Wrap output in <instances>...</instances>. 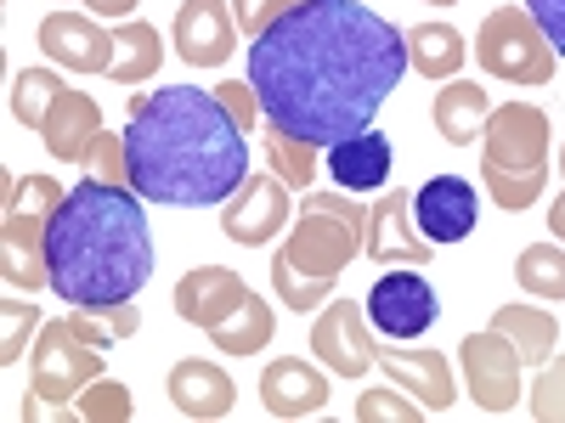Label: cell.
<instances>
[{"instance_id":"cell-20","label":"cell","mask_w":565,"mask_h":423,"mask_svg":"<svg viewBox=\"0 0 565 423\" xmlns=\"http://www.w3.org/2000/svg\"><path fill=\"white\" fill-rule=\"evenodd\" d=\"M385 379L402 384L424 412H447L458 401V379H452V361L436 350H380Z\"/></svg>"},{"instance_id":"cell-7","label":"cell","mask_w":565,"mask_h":423,"mask_svg":"<svg viewBox=\"0 0 565 423\" xmlns=\"http://www.w3.org/2000/svg\"><path fill=\"white\" fill-rule=\"evenodd\" d=\"M103 379V345H90L79 339L68 316L57 322H45L40 334H34V356H29V390L40 401H52V406H68L79 401L85 384H97Z\"/></svg>"},{"instance_id":"cell-31","label":"cell","mask_w":565,"mask_h":423,"mask_svg":"<svg viewBox=\"0 0 565 423\" xmlns=\"http://www.w3.org/2000/svg\"><path fill=\"white\" fill-rule=\"evenodd\" d=\"M68 327H74L79 339H90V345H114V339H130L136 334L141 316H136L130 300H119V305H74Z\"/></svg>"},{"instance_id":"cell-18","label":"cell","mask_w":565,"mask_h":423,"mask_svg":"<svg viewBox=\"0 0 565 423\" xmlns=\"http://www.w3.org/2000/svg\"><path fill=\"white\" fill-rule=\"evenodd\" d=\"M164 390H170V406L181 417H193V423H215V417H226L232 406H238V384L226 379V367H215L204 356H181L170 367Z\"/></svg>"},{"instance_id":"cell-25","label":"cell","mask_w":565,"mask_h":423,"mask_svg":"<svg viewBox=\"0 0 565 423\" xmlns=\"http://www.w3.org/2000/svg\"><path fill=\"white\" fill-rule=\"evenodd\" d=\"M492 327L514 345V356H521L526 367L548 361L554 356V339H559V322L543 305H503V311H492Z\"/></svg>"},{"instance_id":"cell-21","label":"cell","mask_w":565,"mask_h":423,"mask_svg":"<svg viewBox=\"0 0 565 423\" xmlns=\"http://www.w3.org/2000/svg\"><path fill=\"white\" fill-rule=\"evenodd\" d=\"M97 135H103V108L90 102L85 90H63L52 102V113H45V124H40V141L57 164H85Z\"/></svg>"},{"instance_id":"cell-24","label":"cell","mask_w":565,"mask_h":423,"mask_svg":"<svg viewBox=\"0 0 565 423\" xmlns=\"http://www.w3.org/2000/svg\"><path fill=\"white\" fill-rule=\"evenodd\" d=\"M159 63H164V40H159V29L125 18V23L114 29V63H108V79H114V85H141V79H153V74H159Z\"/></svg>"},{"instance_id":"cell-41","label":"cell","mask_w":565,"mask_h":423,"mask_svg":"<svg viewBox=\"0 0 565 423\" xmlns=\"http://www.w3.org/2000/svg\"><path fill=\"white\" fill-rule=\"evenodd\" d=\"M526 12L537 18V29L548 34L554 57H565V0H526Z\"/></svg>"},{"instance_id":"cell-23","label":"cell","mask_w":565,"mask_h":423,"mask_svg":"<svg viewBox=\"0 0 565 423\" xmlns=\"http://www.w3.org/2000/svg\"><path fill=\"white\" fill-rule=\"evenodd\" d=\"M492 119V97L476 79H447L436 90V130L452 141V148H476V135Z\"/></svg>"},{"instance_id":"cell-36","label":"cell","mask_w":565,"mask_h":423,"mask_svg":"<svg viewBox=\"0 0 565 423\" xmlns=\"http://www.w3.org/2000/svg\"><path fill=\"white\" fill-rule=\"evenodd\" d=\"M481 181H487V198H492L498 209L521 215V209H532V204L543 198V181H548V175H498V170H481Z\"/></svg>"},{"instance_id":"cell-37","label":"cell","mask_w":565,"mask_h":423,"mask_svg":"<svg viewBox=\"0 0 565 423\" xmlns=\"http://www.w3.org/2000/svg\"><path fill=\"white\" fill-rule=\"evenodd\" d=\"M90 181H114V186H130V159H125V135L103 130L97 141H90V153L79 164Z\"/></svg>"},{"instance_id":"cell-29","label":"cell","mask_w":565,"mask_h":423,"mask_svg":"<svg viewBox=\"0 0 565 423\" xmlns=\"http://www.w3.org/2000/svg\"><path fill=\"white\" fill-rule=\"evenodd\" d=\"M514 276H521V289L537 294V300H565V243H532L521 249L514 260Z\"/></svg>"},{"instance_id":"cell-16","label":"cell","mask_w":565,"mask_h":423,"mask_svg":"<svg viewBox=\"0 0 565 423\" xmlns=\"http://www.w3.org/2000/svg\"><path fill=\"white\" fill-rule=\"evenodd\" d=\"M34 40H40V52L52 63H63L68 74H108V63H114V34L85 12H52Z\"/></svg>"},{"instance_id":"cell-19","label":"cell","mask_w":565,"mask_h":423,"mask_svg":"<svg viewBox=\"0 0 565 423\" xmlns=\"http://www.w3.org/2000/svg\"><path fill=\"white\" fill-rule=\"evenodd\" d=\"M260 406L271 417H311L328 406V372L311 367V361H295V356H282V361H266L260 372Z\"/></svg>"},{"instance_id":"cell-44","label":"cell","mask_w":565,"mask_h":423,"mask_svg":"<svg viewBox=\"0 0 565 423\" xmlns=\"http://www.w3.org/2000/svg\"><path fill=\"white\" fill-rule=\"evenodd\" d=\"M430 7H452V0H430Z\"/></svg>"},{"instance_id":"cell-2","label":"cell","mask_w":565,"mask_h":423,"mask_svg":"<svg viewBox=\"0 0 565 423\" xmlns=\"http://www.w3.org/2000/svg\"><path fill=\"white\" fill-rule=\"evenodd\" d=\"M125 159H130V186L148 204L204 209L226 204L249 181V135L215 90L170 85L130 97Z\"/></svg>"},{"instance_id":"cell-30","label":"cell","mask_w":565,"mask_h":423,"mask_svg":"<svg viewBox=\"0 0 565 423\" xmlns=\"http://www.w3.org/2000/svg\"><path fill=\"white\" fill-rule=\"evenodd\" d=\"M63 90H68V85H63L52 68H23V74L12 79V119H18L23 130H40Z\"/></svg>"},{"instance_id":"cell-8","label":"cell","mask_w":565,"mask_h":423,"mask_svg":"<svg viewBox=\"0 0 565 423\" xmlns=\"http://www.w3.org/2000/svg\"><path fill=\"white\" fill-rule=\"evenodd\" d=\"M481 170L498 175H543L548 170V113L532 102L492 108L481 130Z\"/></svg>"},{"instance_id":"cell-40","label":"cell","mask_w":565,"mask_h":423,"mask_svg":"<svg viewBox=\"0 0 565 423\" xmlns=\"http://www.w3.org/2000/svg\"><path fill=\"white\" fill-rule=\"evenodd\" d=\"M215 97L226 102V113H232V119L244 124V135H249V130L266 119V113H260V97H255V85H249V79H226V85H215Z\"/></svg>"},{"instance_id":"cell-34","label":"cell","mask_w":565,"mask_h":423,"mask_svg":"<svg viewBox=\"0 0 565 423\" xmlns=\"http://www.w3.org/2000/svg\"><path fill=\"white\" fill-rule=\"evenodd\" d=\"M0 327H7V334H0V367H12V361H23V345L40 334V311L29 305V300H7V305H0Z\"/></svg>"},{"instance_id":"cell-12","label":"cell","mask_w":565,"mask_h":423,"mask_svg":"<svg viewBox=\"0 0 565 423\" xmlns=\"http://www.w3.org/2000/svg\"><path fill=\"white\" fill-rule=\"evenodd\" d=\"M311 356L328 372H340V379H362V372L380 361V345L367 334V311L351 305V300L322 305V316L311 322Z\"/></svg>"},{"instance_id":"cell-14","label":"cell","mask_w":565,"mask_h":423,"mask_svg":"<svg viewBox=\"0 0 565 423\" xmlns=\"http://www.w3.org/2000/svg\"><path fill=\"white\" fill-rule=\"evenodd\" d=\"M238 18H232V0H181L170 45L181 52V63L193 68H221L232 52H238Z\"/></svg>"},{"instance_id":"cell-42","label":"cell","mask_w":565,"mask_h":423,"mask_svg":"<svg viewBox=\"0 0 565 423\" xmlns=\"http://www.w3.org/2000/svg\"><path fill=\"white\" fill-rule=\"evenodd\" d=\"M85 7L97 12V18H130V12H136V0H85Z\"/></svg>"},{"instance_id":"cell-10","label":"cell","mask_w":565,"mask_h":423,"mask_svg":"<svg viewBox=\"0 0 565 423\" xmlns=\"http://www.w3.org/2000/svg\"><path fill=\"white\" fill-rule=\"evenodd\" d=\"M441 316V300L430 289V276L418 271H385L367 294V322L380 327L385 339H418L430 334V322Z\"/></svg>"},{"instance_id":"cell-5","label":"cell","mask_w":565,"mask_h":423,"mask_svg":"<svg viewBox=\"0 0 565 423\" xmlns=\"http://www.w3.org/2000/svg\"><path fill=\"white\" fill-rule=\"evenodd\" d=\"M362 238H367V209L356 198H340V193H306L289 238H282V249L271 260L295 265L306 276H334L362 254Z\"/></svg>"},{"instance_id":"cell-22","label":"cell","mask_w":565,"mask_h":423,"mask_svg":"<svg viewBox=\"0 0 565 423\" xmlns=\"http://www.w3.org/2000/svg\"><path fill=\"white\" fill-rule=\"evenodd\" d=\"M391 164H396L391 141L373 135V130L334 141V153H328V175H334L345 193H373V186H385L391 181Z\"/></svg>"},{"instance_id":"cell-9","label":"cell","mask_w":565,"mask_h":423,"mask_svg":"<svg viewBox=\"0 0 565 423\" xmlns=\"http://www.w3.org/2000/svg\"><path fill=\"white\" fill-rule=\"evenodd\" d=\"M458 361H463V390L481 412H514L521 406V372L526 361L514 356V345L498 334V327H481L458 345Z\"/></svg>"},{"instance_id":"cell-26","label":"cell","mask_w":565,"mask_h":423,"mask_svg":"<svg viewBox=\"0 0 565 423\" xmlns=\"http://www.w3.org/2000/svg\"><path fill=\"white\" fill-rule=\"evenodd\" d=\"M463 57H469V45H463V34L452 23H418V29H407V63L424 79H458Z\"/></svg>"},{"instance_id":"cell-39","label":"cell","mask_w":565,"mask_h":423,"mask_svg":"<svg viewBox=\"0 0 565 423\" xmlns=\"http://www.w3.org/2000/svg\"><path fill=\"white\" fill-rule=\"evenodd\" d=\"M300 0H232V18H238V29L255 40V34H266L282 12H295Z\"/></svg>"},{"instance_id":"cell-4","label":"cell","mask_w":565,"mask_h":423,"mask_svg":"<svg viewBox=\"0 0 565 423\" xmlns=\"http://www.w3.org/2000/svg\"><path fill=\"white\" fill-rule=\"evenodd\" d=\"M68 186L52 175H7V215H0V276L12 289L34 294L52 289V271H45V231H52V215L63 209Z\"/></svg>"},{"instance_id":"cell-6","label":"cell","mask_w":565,"mask_h":423,"mask_svg":"<svg viewBox=\"0 0 565 423\" xmlns=\"http://www.w3.org/2000/svg\"><path fill=\"white\" fill-rule=\"evenodd\" d=\"M476 63L503 85H548L559 57L526 7H498L476 29Z\"/></svg>"},{"instance_id":"cell-32","label":"cell","mask_w":565,"mask_h":423,"mask_svg":"<svg viewBox=\"0 0 565 423\" xmlns=\"http://www.w3.org/2000/svg\"><path fill=\"white\" fill-rule=\"evenodd\" d=\"M271 289H277V300L289 305L295 316H306V311H322V305H328V294H334V276H306V271H295V265L271 260Z\"/></svg>"},{"instance_id":"cell-33","label":"cell","mask_w":565,"mask_h":423,"mask_svg":"<svg viewBox=\"0 0 565 423\" xmlns=\"http://www.w3.org/2000/svg\"><path fill=\"white\" fill-rule=\"evenodd\" d=\"M130 390L119 384V379H108V372H103V379L97 384H85L79 390V401H74V417L79 423H130Z\"/></svg>"},{"instance_id":"cell-35","label":"cell","mask_w":565,"mask_h":423,"mask_svg":"<svg viewBox=\"0 0 565 423\" xmlns=\"http://www.w3.org/2000/svg\"><path fill=\"white\" fill-rule=\"evenodd\" d=\"M424 417L430 412L402 390H362V401H356V423H424Z\"/></svg>"},{"instance_id":"cell-17","label":"cell","mask_w":565,"mask_h":423,"mask_svg":"<svg viewBox=\"0 0 565 423\" xmlns=\"http://www.w3.org/2000/svg\"><path fill=\"white\" fill-rule=\"evenodd\" d=\"M244 300H249V282L238 271H226V265H193L175 282V316L186 327H204V334L221 327Z\"/></svg>"},{"instance_id":"cell-38","label":"cell","mask_w":565,"mask_h":423,"mask_svg":"<svg viewBox=\"0 0 565 423\" xmlns=\"http://www.w3.org/2000/svg\"><path fill=\"white\" fill-rule=\"evenodd\" d=\"M532 417L537 423H565V356H548L537 384H532Z\"/></svg>"},{"instance_id":"cell-11","label":"cell","mask_w":565,"mask_h":423,"mask_svg":"<svg viewBox=\"0 0 565 423\" xmlns=\"http://www.w3.org/2000/svg\"><path fill=\"white\" fill-rule=\"evenodd\" d=\"M362 254H367L373 265H430L436 243L418 231V220H413V193H407V186H385V198L367 209Z\"/></svg>"},{"instance_id":"cell-27","label":"cell","mask_w":565,"mask_h":423,"mask_svg":"<svg viewBox=\"0 0 565 423\" xmlns=\"http://www.w3.org/2000/svg\"><path fill=\"white\" fill-rule=\"evenodd\" d=\"M271 334H277V316H271V305L260 294H249L221 327H210V339H215L221 356H255V350L271 345Z\"/></svg>"},{"instance_id":"cell-1","label":"cell","mask_w":565,"mask_h":423,"mask_svg":"<svg viewBox=\"0 0 565 423\" xmlns=\"http://www.w3.org/2000/svg\"><path fill=\"white\" fill-rule=\"evenodd\" d=\"M407 74V29L362 0H300L249 40V85L266 124L311 148L362 135Z\"/></svg>"},{"instance_id":"cell-3","label":"cell","mask_w":565,"mask_h":423,"mask_svg":"<svg viewBox=\"0 0 565 423\" xmlns=\"http://www.w3.org/2000/svg\"><path fill=\"white\" fill-rule=\"evenodd\" d=\"M45 271L68 305H119L136 300L153 276V238L136 186L79 181L45 231Z\"/></svg>"},{"instance_id":"cell-43","label":"cell","mask_w":565,"mask_h":423,"mask_svg":"<svg viewBox=\"0 0 565 423\" xmlns=\"http://www.w3.org/2000/svg\"><path fill=\"white\" fill-rule=\"evenodd\" d=\"M548 231L565 243V193H559V198H554V209H548Z\"/></svg>"},{"instance_id":"cell-13","label":"cell","mask_w":565,"mask_h":423,"mask_svg":"<svg viewBox=\"0 0 565 423\" xmlns=\"http://www.w3.org/2000/svg\"><path fill=\"white\" fill-rule=\"evenodd\" d=\"M282 226H289V181H277V175H249L221 209V231L238 249L271 243Z\"/></svg>"},{"instance_id":"cell-15","label":"cell","mask_w":565,"mask_h":423,"mask_svg":"<svg viewBox=\"0 0 565 423\" xmlns=\"http://www.w3.org/2000/svg\"><path fill=\"white\" fill-rule=\"evenodd\" d=\"M413 220H418V231H424V238H430L436 249L463 243L469 231H476V220H481L476 186H469L463 175H436V181H424L418 193H413Z\"/></svg>"},{"instance_id":"cell-28","label":"cell","mask_w":565,"mask_h":423,"mask_svg":"<svg viewBox=\"0 0 565 423\" xmlns=\"http://www.w3.org/2000/svg\"><path fill=\"white\" fill-rule=\"evenodd\" d=\"M260 148H266V164H271L277 181H289V186H311L317 181V148H311V141L266 124L260 130Z\"/></svg>"},{"instance_id":"cell-45","label":"cell","mask_w":565,"mask_h":423,"mask_svg":"<svg viewBox=\"0 0 565 423\" xmlns=\"http://www.w3.org/2000/svg\"><path fill=\"white\" fill-rule=\"evenodd\" d=\"M559 170H565V153H559Z\"/></svg>"}]
</instances>
